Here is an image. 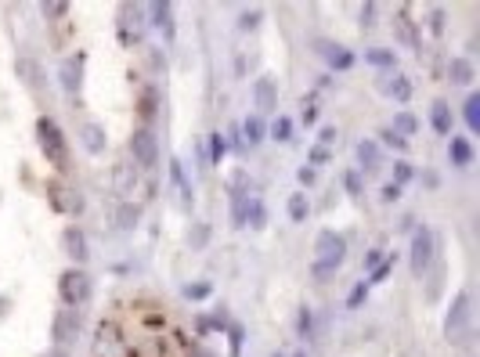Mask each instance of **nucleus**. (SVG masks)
<instances>
[{
    "label": "nucleus",
    "instance_id": "nucleus-1",
    "mask_svg": "<svg viewBox=\"0 0 480 357\" xmlns=\"http://www.w3.org/2000/svg\"><path fill=\"white\" fill-rule=\"evenodd\" d=\"M343 257H347V242H343V234H336V231H322V234H318V246H314V267H311L314 281H329V278L336 274V267L343 264Z\"/></svg>",
    "mask_w": 480,
    "mask_h": 357
},
{
    "label": "nucleus",
    "instance_id": "nucleus-2",
    "mask_svg": "<svg viewBox=\"0 0 480 357\" xmlns=\"http://www.w3.org/2000/svg\"><path fill=\"white\" fill-rule=\"evenodd\" d=\"M36 141H40V152L55 162L58 170H69V145H66V134H62V127L55 123V119H40L36 123Z\"/></svg>",
    "mask_w": 480,
    "mask_h": 357
},
{
    "label": "nucleus",
    "instance_id": "nucleus-3",
    "mask_svg": "<svg viewBox=\"0 0 480 357\" xmlns=\"http://www.w3.org/2000/svg\"><path fill=\"white\" fill-rule=\"evenodd\" d=\"M58 292H62V304H69V311L80 307V304H87L90 292H94L90 274H87L83 267H69V271L58 278Z\"/></svg>",
    "mask_w": 480,
    "mask_h": 357
},
{
    "label": "nucleus",
    "instance_id": "nucleus-4",
    "mask_svg": "<svg viewBox=\"0 0 480 357\" xmlns=\"http://www.w3.org/2000/svg\"><path fill=\"white\" fill-rule=\"evenodd\" d=\"M469 314H473V304H469V292H459L452 307H448V318H444V332L452 343H466L469 336Z\"/></svg>",
    "mask_w": 480,
    "mask_h": 357
},
{
    "label": "nucleus",
    "instance_id": "nucleus-5",
    "mask_svg": "<svg viewBox=\"0 0 480 357\" xmlns=\"http://www.w3.org/2000/svg\"><path fill=\"white\" fill-rule=\"evenodd\" d=\"M434 264V231L430 227H415L412 234V274L422 278Z\"/></svg>",
    "mask_w": 480,
    "mask_h": 357
},
{
    "label": "nucleus",
    "instance_id": "nucleus-6",
    "mask_svg": "<svg viewBox=\"0 0 480 357\" xmlns=\"http://www.w3.org/2000/svg\"><path fill=\"white\" fill-rule=\"evenodd\" d=\"M130 155H134V166H141V170H152V166H155V159H159V141H155V134H152L148 127H137V130L130 134Z\"/></svg>",
    "mask_w": 480,
    "mask_h": 357
},
{
    "label": "nucleus",
    "instance_id": "nucleus-7",
    "mask_svg": "<svg viewBox=\"0 0 480 357\" xmlns=\"http://www.w3.org/2000/svg\"><path fill=\"white\" fill-rule=\"evenodd\" d=\"M51 332H55V346L58 350H69L73 343H76V336H80V318H76V311H58L55 314V321H51Z\"/></svg>",
    "mask_w": 480,
    "mask_h": 357
},
{
    "label": "nucleus",
    "instance_id": "nucleus-8",
    "mask_svg": "<svg viewBox=\"0 0 480 357\" xmlns=\"http://www.w3.org/2000/svg\"><path fill=\"white\" fill-rule=\"evenodd\" d=\"M62 87H66V94H80V87H83V54H73V58H66L62 62Z\"/></svg>",
    "mask_w": 480,
    "mask_h": 357
},
{
    "label": "nucleus",
    "instance_id": "nucleus-9",
    "mask_svg": "<svg viewBox=\"0 0 480 357\" xmlns=\"http://www.w3.org/2000/svg\"><path fill=\"white\" fill-rule=\"evenodd\" d=\"M62 246H66V253H69L80 267L87 264L90 249H87V234H83L80 227H66V231H62Z\"/></svg>",
    "mask_w": 480,
    "mask_h": 357
},
{
    "label": "nucleus",
    "instance_id": "nucleus-10",
    "mask_svg": "<svg viewBox=\"0 0 480 357\" xmlns=\"http://www.w3.org/2000/svg\"><path fill=\"white\" fill-rule=\"evenodd\" d=\"M253 98H256V108H260V112H271V108L278 105V87H275V80H271V76H260V80L253 83Z\"/></svg>",
    "mask_w": 480,
    "mask_h": 357
},
{
    "label": "nucleus",
    "instance_id": "nucleus-11",
    "mask_svg": "<svg viewBox=\"0 0 480 357\" xmlns=\"http://www.w3.org/2000/svg\"><path fill=\"white\" fill-rule=\"evenodd\" d=\"M354 155H358V166L365 170V173H376L380 170V145L376 141H368V138H361L358 145H354Z\"/></svg>",
    "mask_w": 480,
    "mask_h": 357
},
{
    "label": "nucleus",
    "instance_id": "nucleus-12",
    "mask_svg": "<svg viewBox=\"0 0 480 357\" xmlns=\"http://www.w3.org/2000/svg\"><path fill=\"white\" fill-rule=\"evenodd\" d=\"M120 33H123V40H130V33H134V40H141V33H145V15H141V8L123 4V15H120Z\"/></svg>",
    "mask_w": 480,
    "mask_h": 357
},
{
    "label": "nucleus",
    "instance_id": "nucleus-13",
    "mask_svg": "<svg viewBox=\"0 0 480 357\" xmlns=\"http://www.w3.org/2000/svg\"><path fill=\"white\" fill-rule=\"evenodd\" d=\"M239 138H242V145H260L264 138H268V127H264V119L260 115H246L242 119V127H239Z\"/></svg>",
    "mask_w": 480,
    "mask_h": 357
},
{
    "label": "nucleus",
    "instance_id": "nucleus-14",
    "mask_svg": "<svg viewBox=\"0 0 480 357\" xmlns=\"http://www.w3.org/2000/svg\"><path fill=\"white\" fill-rule=\"evenodd\" d=\"M134 185H137V170H134V162H127V159L116 162V166H113V188H116L120 195H127Z\"/></svg>",
    "mask_w": 480,
    "mask_h": 357
},
{
    "label": "nucleus",
    "instance_id": "nucleus-15",
    "mask_svg": "<svg viewBox=\"0 0 480 357\" xmlns=\"http://www.w3.org/2000/svg\"><path fill=\"white\" fill-rule=\"evenodd\" d=\"M47 192H51V199H55V206H58V209H69V213H80V209H83L80 192L66 195V185H58V181H51V185H47Z\"/></svg>",
    "mask_w": 480,
    "mask_h": 357
},
{
    "label": "nucleus",
    "instance_id": "nucleus-16",
    "mask_svg": "<svg viewBox=\"0 0 480 357\" xmlns=\"http://www.w3.org/2000/svg\"><path fill=\"white\" fill-rule=\"evenodd\" d=\"M80 141H83V148L87 152H105V130H101V123H94V119H87V123L80 127Z\"/></svg>",
    "mask_w": 480,
    "mask_h": 357
},
{
    "label": "nucleus",
    "instance_id": "nucleus-17",
    "mask_svg": "<svg viewBox=\"0 0 480 357\" xmlns=\"http://www.w3.org/2000/svg\"><path fill=\"white\" fill-rule=\"evenodd\" d=\"M430 123H434L437 134L452 138V108H448V101H434L430 105Z\"/></svg>",
    "mask_w": 480,
    "mask_h": 357
},
{
    "label": "nucleus",
    "instance_id": "nucleus-18",
    "mask_svg": "<svg viewBox=\"0 0 480 357\" xmlns=\"http://www.w3.org/2000/svg\"><path fill=\"white\" fill-rule=\"evenodd\" d=\"M318 51H322V54L329 58V66H333V69H350V66H354V54H350V51H343V47H333L329 40L318 43Z\"/></svg>",
    "mask_w": 480,
    "mask_h": 357
},
{
    "label": "nucleus",
    "instance_id": "nucleus-19",
    "mask_svg": "<svg viewBox=\"0 0 480 357\" xmlns=\"http://www.w3.org/2000/svg\"><path fill=\"white\" fill-rule=\"evenodd\" d=\"M448 155H452V162H455V166H469V162H473V145H469L466 138L452 134V141H448Z\"/></svg>",
    "mask_w": 480,
    "mask_h": 357
},
{
    "label": "nucleus",
    "instance_id": "nucleus-20",
    "mask_svg": "<svg viewBox=\"0 0 480 357\" xmlns=\"http://www.w3.org/2000/svg\"><path fill=\"white\" fill-rule=\"evenodd\" d=\"M170 181L177 185V192H181V202H184V206H192V181L184 177V166H181V159H170Z\"/></svg>",
    "mask_w": 480,
    "mask_h": 357
},
{
    "label": "nucleus",
    "instance_id": "nucleus-21",
    "mask_svg": "<svg viewBox=\"0 0 480 357\" xmlns=\"http://www.w3.org/2000/svg\"><path fill=\"white\" fill-rule=\"evenodd\" d=\"M19 76L29 90H40V66L33 62V58H19Z\"/></svg>",
    "mask_w": 480,
    "mask_h": 357
},
{
    "label": "nucleus",
    "instance_id": "nucleus-22",
    "mask_svg": "<svg viewBox=\"0 0 480 357\" xmlns=\"http://www.w3.org/2000/svg\"><path fill=\"white\" fill-rule=\"evenodd\" d=\"M448 80H452V83H459V87L473 83V66L466 62V58H455V62L448 66Z\"/></svg>",
    "mask_w": 480,
    "mask_h": 357
},
{
    "label": "nucleus",
    "instance_id": "nucleus-23",
    "mask_svg": "<svg viewBox=\"0 0 480 357\" xmlns=\"http://www.w3.org/2000/svg\"><path fill=\"white\" fill-rule=\"evenodd\" d=\"M390 130H394L397 138H405V141H408V138L419 130V119H415L412 112H397V115H394V127H390Z\"/></svg>",
    "mask_w": 480,
    "mask_h": 357
},
{
    "label": "nucleus",
    "instance_id": "nucleus-24",
    "mask_svg": "<svg viewBox=\"0 0 480 357\" xmlns=\"http://www.w3.org/2000/svg\"><path fill=\"white\" fill-rule=\"evenodd\" d=\"M383 90H387V94H390L394 101H408V94H412L408 80H405V76H397V73H394L390 80H383Z\"/></svg>",
    "mask_w": 480,
    "mask_h": 357
},
{
    "label": "nucleus",
    "instance_id": "nucleus-25",
    "mask_svg": "<svg viewBox=\"0 0 480 357\" xmlns=\"http://www.w3.org/2000/svg\"><path fill=\"white\" fill-rule=\"evenodd\" d=\"M137 217H141V209L130 206V202H123V206L116 209V227H120V231H130V227H137Z\"/></svg>",
    "mask_w": 480,
    "mask_h": 357
},
{
    "label": "nucleus",
    "instance_id": "nucleus-26",
    "mask_svg": "<svg viewBox=\"0 0 480 357\" xmlns=\"http://www.w3.org/2000/svg\"><path fill=\"white\" fill-rule=\"evenodd\" d=\"M148 11H152V22H155L159 29H167V36H174V19H170V4H152Z\"/></svg>",
    "mask_w": 480,
    "mask_h": 357
},
{
    "label": "nucleus",
    "instance_id": "nucleus-27",
    "mask_svg": "<svg viewBox=\"0 0 480 357\" xmlns=\"http://www.w3.org/2000/svg\"><path fill=\"white\" fill-rule=\"evenodd\" d=\"M365 62L380 66V69H394V51H387V47H372V51H365Z\"/></svg>",
    "mask_w": 480,
    "mask_h": 357
},
{
    "label": "nucleus",
    "instance_id": "nucleus-28",
    "mask_svg": "<svg viewBox=\"0 0 480 357\" xmlns=\"http://www.w3.org/2000/svg\"><path fill=\"white\" fill-rule=\"evenodd\" d=\"M307 213H311V202H307V195H303V192L289 195V217L300 224V220H307Z\"/></svg>",
    "mask_w": 480,
    "mask_h": 357
},
{
    "label": "nucleus",
    "instance_id": "nucleus-29",
    "mask_svg": "<svg viewBox=\"0 0 480 357\" xmlns=\"http://www.w3.org/2000/svg\"><path fill=\"white\" fill-rule=\"evenodd\" d=\"M246 224H249V227H264V224H268V213H264L260 199H249V202H246Z\"/></svg>",
    "mask_w": 480,
    "mask_h": 357
},
{
    "label": "nucleus",
    "instance_id": "nucleus-30",
    "mask_svg": "<svg viewBox=\"0 0 480 357\" xmlns=\"http://www.w3.org/2000/svg\"><path fill=\"white\" fill-rule=\"evenodd\" d=\"M268 134H271L275 141H289V138H293V119H289V115H278L275 123L268 127Z\"/></svg>",
    "mask_w": 480,
    "mask_h": 357
},
{
    "label": "nucleus",
    "instance_id": "nucleus-31",
    "mask_svg": "<svg viewBox=\"0 0 480 357\" xmlns=\"http://www.w3.org/2000/svg\"><path fill=\"white\" fill-rule=\"evenodd\" d=\"M206 148H209V152H206V159H209V162H221V159H224V148H228V141H224L221 134H209Z\"/></svg>",
    "mask_w": 480,
    "mask_h": 357
},
{
    "label": "nucleus",
    "instance_id": "nucleus-32",
    "mask_svg": "<svg viewBox=\"0 0 480 357\" xmlns=\"http://www.w3.org/2000/svg\"><path fill=\"white\" fill-rule=\"evenodd\" d=\"M206 242H209V227H206V224H192V227H188V246H192V249H202Z\"/></svg>",
    "mask_w": 480,
    "mask_h": 357
},
{
    "label": "nucleus",
    "instance_id": "nucleus-33",
    "mask_svg": "<svg viewBox=\"0 0 480 357\" xmlns=\"http://www.w3.org/2000/svg\"><path fill=\"white\" fill-rule=\"evenodd\" d=\"M466 123H469V130H480V98L476 94L466 98Z\"/></svg>",
    "mask_w": 480,
    "mask_h": 357
},
{
    "label": "nucleus",
    "instance_id": "nucleus-34",
    "mask_svg": "<svg viewBox=\"0 0 480 357\" xmlns=\"http://www.w3.org/2000/svg\"><path fill=\"white\" fill-rule=\"evenodd\" d=\"M155 98H159V94H155L152 87H148L145 94H141V105H137V112H141V119H152V115H155Z\"/></svg>",
    "mask_w": 480,
    "mask_h": 357
},
{
    "label": "nucleus",
    "instance_id": "nucleus-35",
    "mask_svg": "<svg viewBox=\"0 0 480 357\" xmlns=\"http://www.w3.org/2000/svg\"><path fill=\"white\" fill-rule=\"evenodd\" d=\"M296 325H300V336H314V314L307 311V307H300V318H296Z\"/></svg>",
    "mask_w": 480,
    "mask_h": 357
},
{
    "label": "nucleus",
    "instance_id": "nucleus-36",
    "mask_svg": "<svg viewBox=\"0 0 480 357\" xmlns=\"http://www.w3.org/2000/svg\"><path fill=\"white\" fill-rule=\"evenodd\" d=\"M343 185H347V192H350L354 199H361V173H358V170H347Z\"/></svg>",
    "mask_w": 480,
    "mask_h": 357
},
{
    "label": "nucleus",
    "instance_id": "nucleus-37",
    "mask_svg": "<svg viewBox=\"0 0 480 357\" xmlns=\"http://www.w3.org/2000/svg\"><path fill=\"white\" fill-rule=\"evenodd\" d=\"M365 296H368V281H358V285L350 289V296H347V307H361Z\"/></svg>",
    "mask_w": 480,
    "mask_h": 357
},
{
    "label": "nucleus",
    "instance_id": "nucleus-38",
    "mask_svg": "<svg viewBox=\"0 0 480 357\" xmlns=\"http://www.w3.org/2000/svg\"><path fill=\"white\" fill-rule=\"evenodd\" d=\"M184 296H188V300H206V296H209V285H206V281L184 285Z\"/></svg>",
    "mask_w": 480,
    "mask_h": 357
},
{
    "label": "nucleus",
    "instance_id": "nucleus-39",
    "mask_svg": "<svg viewBox=\"0 0 480 357\" xmlns=\"http://www.w3.org/2000/svg\"><path fill=\"white\" fill-rule=\"evenodd\" d=\"M329 162V148L325 145H314L311 148V166H325Z\"/></svg>",
    "mask_w": 480,
    "mask_h": 357
},
{
    "label": "nucleus",
    "instance_id": "nucleus-40",
    "mask_svg": "<svg viewBox=\"0 0 480 357\" xmlns=\"http://www.w3.org/2000/svg\"><path fill=\"white\" fill-rule=\"evenodd\" d=\"M228 332H231V357H239V350H242V339H246V332H242V325H231Z\"/></svg>",
    "mask_w": 480,
    "mask_h": 357
},
{
    "label": "nucleus",
    "instance_id": "nucleus-41",
    "mask_svg": "<svg viewBox=\"0 0 480 357\" xmlns=\"http://www.w3.org/2000/svg\"><path fill=\"white\" fill-rule=\"evenodd\" d=\"M40 11H43L47 19H66V15H69V4H43Z\"/></svg>",
    "mask_w": 480,
    "mask_h": 357
},
{
    "label": "nucleus",
    "instance_id": "nucleus-42",
    "mask_svg": "<svg viewBox=\"0 0 480 357\" xmlns=\"http://www.w3.org/2000/svg\"><path fill=\"white\" fill-rule=\"evenodd\" d=\"M318 119V98H307L303 101V123H314Z\"/></svg>",
    "mask_w": 480,
    "mask_h": 357
},
{
    "label": "nucleus",
    "instance_id": "nucleus-43",
    "mask_svg": "<svg viewBox=\"0 0 480 357\" xmlns=\"http://www.w3.org/2000/svg\"><path fill=\"white\" fill-rule=\"evenodd\" d=\"M394 177H397V181H394V185H405V181H408V177H412V166L397 159V162H394Z\"/></svg>",
    "mask_w": 480,
    "mask_h": 357
},
{
    "label": "nucleus",
    "instance_id": "nucleus-44",
    "mask_svg": "<svg viewBox=\"0 0 480 357\" xmlns=\"http://www.w3.org/2000/svg\"><path fill=\"white\" fill-rule=\"evenodd\" d=\"M239 26H242V29H256V26H260V11H242Z\"/></svg>",
    "mask_w": 480,
    "mask_h": 357
},
{
    "label": "nucleus",
    "instance_id": "nucleus-45",
    "mask_svg": "<svg viewBox=\"0 0 480 357\" xmlns=\"http://www.w3.org/2000/svg\"><path fill=\"white\" fill-rule=\"evenodd\" d=\"M383 141H387V145H390V148H397V152H401V148H405V145H408V141H405V138H397V134H394V130H383Z\"/></svg>",
    "mask_w": 480,
    "mask_h": 357
},
{
    "label": "nucleus",
    "instance_id": "nucleus-46",
    "mask_svg": "<svg viewBox=\"0 0 480 357\" xmlns=\"http://www.w3.org/2000/svg\"><path fill=\"white\" fill-rule=\"evenodd\" d=\"M296 177H300V185H303V188H311V185H314V166H300V173H296Z\"/></svg>",
    "mask_w": 480,
    "mask_h": 357
},
{
    "label": "nucleus",
    "instance_id": "nucleus-47",
    "mask_svg": "<svg viewBox=\"0 0 480 357\" xmlns=\"http://www.w3.org/2000/svg\"><path fill=\"white\" fill-rule=\"evenodd\" d=\"M390 267H394V260H383V264L376 267V274H372V281H387V274H390Z\"/></svg>",
    "mask_w": 480,
    "mask_h": 357
},
{
    "label": "nucleus",
    "instance_id": "nucleus-48",
    "mask_svg": "<svg viewBox=\"0 0 480 357\" xmlns=\"http://www.w3.org/2000/svg\"><path fill=\"white\" fill-rule=\"evenodd\" d=\"M333 141H336V127H322V141H318V145H325V148H329Z\"/></svg>",
    "mask_w": 480,
    "mask_h": 357
},
{
    "label": "nucleus",
    "instance_id": "nucleus-49",
    "mask_svg": "<svg viewBox=\"0 0 480 357\" xmlns=\"http://www.w3.org/2000/svg\"><path fill=\"white\" fill-rule=\"evenodd\" d=\"M397 195H401V185H394V181H390V185L383 188V199L390 202V199H397Z\"/></svg>",
    "mask_w": 480,
    "mask_h": 357
},
{
    "label": "nucleus",
    "instance_id": "nucleus-50",
    "mask_svg": "<svg viewBox=\"0 0 480 357\" xmlns=\"http://www.w3.org/2000/svg\"><path fill=\"white\" fill-rule=\"evenodd\" d=\"M372 15H376V4H365V8H361V22L372 26Z\"/></svg>",
    "mask_w": 480,
    "mask_h": 357
},
{
    "label": "nucleus",
    "instance_id": "nucleus-51",
    "mask_svg": "<svg viewBox=\"0 0 480 357\" xmlns=\"http://www.w3.org/2000/svg\"><path fill=\"white\" fill-rule=\"evenodd\" d=\"M47 357H69V350H58V346H55V350H51Z\"/></svg>",
    "mask_w": 480,
    "mask_h": 357
},
{
    "label": "nucleus",
    "instance_id": "nucleus-52",
    "mask_svg": "<svg viewBox=\"0 0 480 357\" xmlns=\"http://www.w3.org/2000/svg\"><path fill=\"white\" fill-rule=\"evenodd\" d=\"M293 357H307V353H293Z\"/></svg>",
    "mask_w": 480,
    "mask_h": 357
},
{
    "label": "nucleus",
    "instance_id": "nucleus-53",
    "mask_svg": "<svg viewBox=\"0 0 480 357\" xmlns=\"http://www.w3.org/2000/svg\"><path fill=\"white\" fill-rule=\"evenodd\" d=\"M275 357H282V353H275Z\"/></svg>",
    "mask_w": 480,
    "mask_h": 357
}]
</instances>
